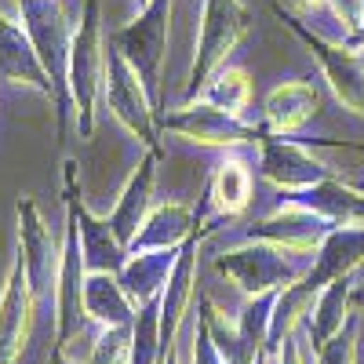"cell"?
<instances>
[{
  "label": "cell",
  "mask_w": 364,
  "mask_h": 364,
  "mask_svg": "<svg viewBox=\"0 0 364 364\" xmlns=\"http://www.w3.org/2000/svg\"><path fill=\"white\" fill-rule=\"evenodd\" d=\"M321 364H353V346H350L346 339H336V343H324Z\"/></svg>",
  "instance_id": "obj_25"
},
{
  "label": "cell",
  "mask_w": 364,
  "mask_h": 364,
  "mask_svg": "<svg viewBox=\"0 0 364 364\" xmlns=\"http://www.w3.org/2000/svg\"><path fill=\"white\" fill-rule=\"evenodd\" d=\"M171 262H175V252H146V255H128V262L120 266V284H124L128 299L135 306H146L154 302L164 284H168V273H171Z\"/></svg>",
  "instance_id": "obj_20"
},
{
  "label": "cell",
  "mask_w": 364,
  "mask_h": 364,
  "mask_svg": "<svg viewBox=\"0 0 364 364\" xmlns=\"http://www.w3.org/2000/svg\"><path fill=\"white\" fill-rule=\"evenodd\" d=\"M252 197V171L240 164V161H223L215 168V178H211V200L223 215H237L245 211Z\"/></svg>",
  "instance_id": "obj_21"
},
{
  "label": "cell",
  "mask_w": 364,
  "mask_h": 364,
  "mask_svg": "<svg viewBox=\"0 0 364 364\" xmlns=\"http://www.w3.org/2000/svg\"><path fill=\"white\" fill-rule=\"evenodd\" d=\"M18 8V22L26 26L29 41H33L41 63L55 84V117H58V132L66 128V113L73 109L70 102V48H73V29L77 22H70V11L63 0H15Z\"/></svg>",
  "instance_id": "obj_1"
},
{
  "label": "cell",
  "mask_w": 364,
  "mask_h": 364,
  "mask_svg": "<svg viewBox=\"0 0 364 364\" xmlns=\"http://www.w3.org/2000/svg\"><path fill=\"white\" fill-rule=\"evenodd\" d=\"M51 364H87V360H73V357H66V353H58V350H55Z\"/></svg>",
  "instance_id": "obj_28"
},
{
  "label": "cell",
  "mask_w": 364,
  "mask_h": 364,
  "mask_svg": "<svg viewBox=\"0 0 364 364\" xmlns=\"http://www.w3.org/2000/svg\"><path fill=\"white\" fill-rule=\"evenodd\" d=\"M262 175L288 193H306L321 186L324 178H331V171L321 161H314L302 146L284 139H262Z\"/></svg>",
  "instance_id": "obj_14"
},
{
  "label": "cell",
  "mask_w": 364,
  "mask_h": 364,
  "mask_svg": "<svg viewBox=\"0 0 364 364\" xmlns=\"http://www.w3.org/2000/svg\"><path fill=\"white\" fill-rule=\"evenodd\" d=\"M193 230V211L186 204H157L139 226L135 240L128 245V255H146V252H178L190 240Z\"/></svg>",
  "instance_id": "obj_17"
},
{
  "label": "cell",
  "mask_w": 364,
  "mask_h": 364,
  "mask_svg": "<svg viewBox=\"0 0 364 364\" xmlns=\"http://www.w3.org/2000/svg\"><path fill=\"white\" fill-rule=\"evenodd\" d=\"M84 306L87 317L99 328H113V324H132L139 306L128 299L124 284H120L117 273H87L84 281Z\"/></svg>",
  "instance_id": "obj_19"
},
{
  "label": "cell",
  "mask_w": 364,
  "mask_h": 364,
  "mask_svg": "<svg viewBox=\"0 0 364 364\" xmlns=\"http://www.w3.org/2000/svg\"><path fill=\"white\" fill-rule=\"evenodd\" d=\"M154 186H157V146H149V154L139 161V168H135L132 178L124 182V190H120L113 211L106 215L124 248L135 240L139 226L146 223L149 211H154Z\"/></svg>",
  "instance_id": "obj_15"
},
{
  "label": "cell",
  "mask_w": 364,
  "mask_h": 364,
  "mask_svg": "<svg viewBox=\"0 0 364 364\" xmlns=\"http://www.w3.org/2000/svg\"><path fill=\"white\" fill-rule=\"evenodd\" d=\"M102 99L106 109L124 124L135 139H142L146 146L157 142V128H154V106H149V91L142 84V77L135 73V66L120 55L113 44L106 48V77H102Z\"/></svg>",
  "instance_id": "obj_7"
},
{
  "label": "cell",
  "mask_w": 364,
  "mask_h": 364,
  "mask_svg": "<svg viewBox=\"0 0 364 364\" xmlns=\"http://www.w3.org/2000/svg\"><path fill=\"white\" fill-rule=\"evenodd\" d=\"M0 77L18 84V87L37 91V95H44L51 106L58 102L55 84H51V77H48V70L41 63L33 41H29L26 26L18 18H8L4 11H0Z\"/></svg>",
  "instance_id": "obj_13"
},
{
  "label": "cell",
  "mask_w": 364,
  "mask_h": 364,
  "mask_svg": "<svg viewBox=\"0 0 364 364\" xmlns=\"http://www.w3.org/2000/svg\"><path fill=\"white\" fill-rule=\"evenodd\" d=\"M248 26H252V11H248L245 0H204L200 41H197V58H193V70H190V87H204L223 70V63L233 55V48L245 41Z\"/></svg>",
  "instance_id": "obj_4"
},
{
  "label": "cell",
  "mask_w": 364,
  "mask_h": 364,
  "mask_svg": "<svg viewBox=\"0 0 364 364\" xmlns=\"http://www.w3.org/2000/svg\"><path fill=\"white\" fill-rule=\"evenodd\" d=\"M168 18H171V0H149L135 22L113 33V48L135 66V73L142 77L154 99H157L164 55H168Z\"/></svg>",
  "instance_id": "obj_5"
},
{
  "label": "cell",
  "mask_w": 364,
  "mask_h": 364,
  "mask_svg": "<svg viewBox=\"0 0 364 364\" xmlns=\"http://www.w3.org/2000/svg\"><path fill=\"white\" fill-rule=\"evenodd\" d=\"M331 8H336V15L350 29H360V22H364V0H331Z\"/></svg>",
  "instance_id": "obj_24"
},
{
  "label": "cell",
  "mask_w": 364,
  "mask_h": 364,
  "mask_svg": "<svg viewBox=\"0 0 364 364\" xmlns=\"http://www.w3.org/2000/svg\"><path fill=\"white\" fill-rule=\"evenodd\" d=\"M63 266H58V288H55V310H58V353L80 360L77 343L87 339V328L95 324L84 306V281H87V262L80 248V230L77 219L66 211L63 226Z\"/></svg>",
  "instance_id": "obj_3"
},
{
  "label": "cell",
  "mask_w": 364,
  "mask_h": 364,
  "mask_svg": "<svg viewBox=\"0 0 364 364\" xmlns=\"http://www.w3.org/2000/svg\"><path fill=\"white\" fill-rule=\"evenodd\" d=\"M281 364H306V360H302V350L291 343V346L284 350V360H281Z\"/></svg>",
  "instance_id": "obj_27"
},
{
  "label": "cell",
  "mask_w": 364,
  "mask_h": 364,
  "mask_svg": "<svg viewBox=\"0 0 364 364\" xmlns=\"http://www.w3.org/2000/svg\"><path fill=\"white\" fill-rule=\"evenodd\" d=\"M193 364H223V357L215 353V346H211L208 331H200L197 336V353H193Z\"/></svg>",
  "instance_id": "obj_26"
},
{
  "label": "cell",
  "mask_w": 364,
  "mask_h": 364,
  "mask_svg": "<svg viewBox=\"0 0 364 364\" xmlns=\"http://www.w3.org/2000/svg\"><path fill=\"white\" fill-rule=\"evenodd\" d=\"M139 4H142V8H146V4H149V0H139Z\"/></svg>",
  "instance_id": "obj_32"
},
{
  "label": "cell",
  "mask_w": 364,
  "mask_h": 364,
  "mask_svg": "<svg viewBox=\"0 0 364 364\" xmlns=\"http://www.w3.org/2000/svg\"><path fill=\"white\" fill-rule=\"evenodd\" d=\"M37 295L29 288L26 262L15 252V262L8 269L4 291H0V364H15L29 343V328H33Z\"/></svg>",
  "instance_id": "obj_12"
},
{
  "label": "cell",
  "mask_w": 364,
  "mask_h": 364,
  "mask_svg": "<svg viewBox=\"0 0 364 364\" xmlns=\"http://www.w3.org/2000/svg\"><path fill=\"white\" fill-rule=\"evenodd\" d=\"M353 302H357V306H364V288H360V291L353 295Z\"/></svg>",
  "instance_id": "obj_31"
},
{
  "label": "cell",
  "mask_w": 364,
  "mask_h": 364,
  "mask_svg": "<svg viewBox=\"0 0 364 364\" xmlns=\"http://www.w3.org/2000/svg\"><path fill=\"white\" fill-rule=\"evenodd\" d=\"M291 4H295V8H317L321 0H291Z\"/></svg>",
  "instance_id": "obj_30"
},
{
  "label": "cell",
  "mask_w": 364,
  "mask_h": 364,
  "mask_svg": "<svg viewBox=\"0 0 364 364\" xmlns=\"http://www.w3.org/2000/svg\"><path fill=\"white\" fill-rule=\"evenodd\" d=\"M324 223L328 219H321L317 211L302 208L299 200H288L281 211H273L269 219H262L252 230V237H262V240H269V245H277L284 252H310V248L321 245Z\"/></svg>",
  "instance_id": "obj_16"
},
{
  "label": "cell",
  "mask_w": 364,
  "mask_h": 364,
  "mask_svg": "<svg viewBox=\"0 0 364 364\" xmlns=\"http://www.w3.org/2000/svg\"><path fill=\"white\" fill-rule=\"evenodd\" d=\"M291 252L277 248V245H255V248H233L219 255V269L240 284V291L248 295H266L273 288H288L299 281V266L288 259Z\"/></svg>",
  "instance_id": "obj_10"
},
{
  "label": "cell",
  "mask_w": 364,
  "mask_h": 364,
  "mask_svg": "<svg viewBox=\"0 0 364 364\" xmlns=\"http://www.w3.org/2000/svg\"><path fill=\"white\" fill-rule=\"evenodd\" d=\"M102 77H106V41H102V4L84 0L80 22L73 29L70 48V102L77 113L80 139H91L95 132V113L102 99Z\"/></svg>",
  "instance_id": "obj_2"
},
{
  "label": "cell",
  "mask_w": 364,
  "mask_h": 364,
  "mask_svg": "<svg viewBox=\"0 0 364 364\" xmlns=\"http://www.w3.org/2000/svg\"><path fill=\"white\" fill-rule=\"evenodd\" d=\"M248 99H252V80H248L245 70H233V66L219 70L215 77L200 87V102L219 106V109L237 113V117H240V109L248 106Z\"/></svg>",
  "instance_id": "obj_22"
},
{
  "label": "cell",
  "mask_w": 364,
  "mask_h": 364,
  "mask_svg": "<svg viewBox=\"0 0 364 364\" xmlns=\"http://www.w3.org/2000/svg\"><path fill=\"white\" fill-rule=\"evenodd\" d=\"M317 106H321V95H317L314 84H306V80H284V84H277L266 95V124L273 132H281V135L299 132L306 120H314Z\"/></svg>",
  "instance_id": "obj_18"
},
{
  "label": "cell",
  "mask_w": 364,
  "mask_h": 364,
  "mask_svg": "<svg viewBox=\"0 0 364 364\" xmlns=\"http://www.w3.org/2000/svg\"><path fill=\"white\" fill-rule=\"evenodd\" d=\"M164 128L186 142H197V146H223V149H233V146H248V142H262V135L245 124L237 113H226L219 106H208V102H190L182 106L178 113L164 117Z\"/></svg>",
  "instance_id": "obj_8"
},
{
  "label": "cell",
  "mask_w": 364,
  "mask_h": 364,
  "mask_svg": "<svg viewBox=\"0 0 364 364\" xmlns=\"http://www.w3.org/2000/svg\"><path fill=\"white\" fill-rule=\"evenodd\" d=\"M15 215H18V237H15V252L26 262V277L29 288H33L37 302L51 299L58 288V266H63V245L55 240L44 211L37 208L33 197H18L15 204Z\"/></svg>",
  "instance_id": "obj_6"
},
{
  "label": "cell",
  "mask_w": 364,
  "mask_h": 364,
  "mask_svg": "<svg viewBox=\"0 0 364 364\" xmlns=\"http://www.w3.org/2000/svg\"><path fill=\"white\" fill-rule=\"evenodd\" d=\"M353 48H360V51H364V22H360V29H357V37H353Z\"/></svg>",
  "instance_id": "obj_29"
},
{
  "label": "cell",
  "mask_w": 364,
  "mask_h": 364,
  "mask_svg": "<svg viewBox=\"0 0 364 364\" xmlns=\"http://www.w3.org/2000/svg\"><path fill=\"white\" fill-rule=\"evenodd\" d=\"M132 343H135V321L102 328L99 339L91 343L87 364H132Z\"/></svg>",
  "instance_id": "obj_23"
},
{
  "label": "cell",
  "mask_w": 364,
  "mask_h": 364,
  "mask_svg": "<svg viewBox=\"0 0 364 364\" xmlns=\"http://www.w3.org/2000/svg\"><path fill=\"white\" fill-rule=\"evenodd\" d=\"M66 211L77 219L87 273H120V266L128 262V248L120 245V237L109 226V219H99L95 211L80 200V193H77V164L73 161H66Z\"/></svg>",
  "instance_id": "obj_9"
},
{
  "label": "cell",
  "mask_w": 364,
  "mask_h": 364,
  "mask_svg": "<svg viewBox=\"0 0 364 364\" xmlns=\"http://www.w3.org/2000/svg\"><path fill=\"white\" fill-rule=\"evenodd\" d=\"M295 33L310 44V51L321 58V66H324V77L331 84V91L339 95V102L353 113H364V55L360 48L353 44H336V41H324L317 33H310L302 22H295L291 15L284 18Z\"/></svg>",
  "instance_id": "obj_11"
}]
</instances>
